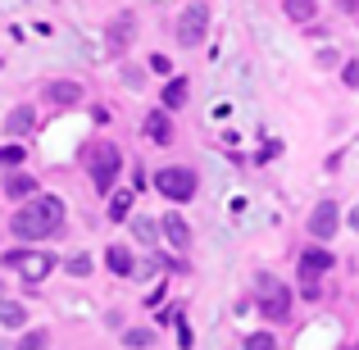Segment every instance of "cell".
<instances>
[{
	"mask_svg": "<svg viewBox=\"0 0 359 350\" xmlns=\"http://www.w3.org/2000/svg\"><path fill=\"white\" fill-rule=\"evenodd\" d=\"M64 228V201L60 196H27V205L9 219V232L23 241H46Z\"/></svg>",
	"mask_w": 359,
	"mask_h": 350,
	"instance_id": "6da1fadb",
	"label": "cell"
},
{
	"mask_svg": "<svg viewBox=\"0 0 359 350\" xmlns=\"http://www.w3.org/2000/svg\"><path fill=\"white\" fill-rule=\"evenodd\" d=\"M255 291H259V314L269 318V323H287L291 318V291L282 287L273 273H259V278H255Z\"/></svg>",
	"mask_w": 359,
	"mask_h": 350,
	"instance_id": "7a4b0ae2",
	"label": "cell"
},
{
	"mask_svg": "<svg viewBox=\"0 0 359 350\" xmlns=\"http://www.w3.org/2000/svg\"><path fill=\"white\" fill-rule=\"evenodd\" d=\"M205 32H210V5L205 0H191V5L177 14V23H173V36H177V46H201L205 41Z\"/></svg>",
	"mask_w": 359,
	"mask_h": 350,
	"instance_id": "3957f363",
	"label": "cell"
},
{
	"mask_svg": "<svg viewBox=\"0 0 359 350\" xmlns=\"http://www.w3.org/2000/svg\"><path fill=\"white\" fill-rule=\"evenodd\" d=\"M118 146L114 141H100V146H91V155H87V168H91V182H96V191H109L114 187V177H118Z\"/></svg>",
	"mask_w": 359,
	"mask_h": 350,
	"instance_id": "277c9868",
	"label": "cell"
},
{
	"mask_svg": "<svg viewBox=\"0 0 359 350\" xmlns=\"http://www.w3.org/2000/svg\"><path fill=\"white\" fill-rule=\"evenodd\" d=\"M155 191L164 196V201H191L196 196V173L191 168H182V164H173V168H159L155 173Z\"/></svg>",
	"mask_w": 359,
	"mask_h": 350,
	"instance_id": "5b68a950",
	"label": "cell"
},
{
	"mask_svg": "<svg viewBox=\"0 0 359 350\" xmlns=\"http://www.w3.org/2000/svg\"><path fill=\"white\" fill-rule=\"evenodd\" d=\"M5 264L23 273V282H41L55 273V255H46V250H9Z\"/></svg>",
	"mask_w": 359,
	"mask_h": 350,
	"instance_id": "8992f818",
	"label": "cell"
},
{
	"mask_svg": "<svg viewBox=\"0 0 359 350\" xmlns=\"http://www.w3.org/2000/svg\"><path fill=\"white\" fill-rule=\"evenodd\" d=\"M132 36H137V14H118L114 23L105 27V41H109V55H123L132 46Z\"/></svg>",
	"mask_w": 359,
	"mask_h": 350,
	"instance_id": "52a82bcc",
	"label": "cell"
},
{
	"mask_svg": "<svg viewBox=\"0 0 359 350\" xmlns=\"http://www.w3.org/2000/svg\"><path fill=\"white\" fill-rule=\"evenodd\" d=\"M337 219H341V214H337V201H318L314 214H309V232H314L318 241H327V236L337 232Z\"/></svg>",
	"mask_w": 359,
	"mask_h": 350,
	"instance_id": "ba28073f",
	"label": "cell"
},
{
	"mask_svg": "<svg viewBox=\"0 0 359 350\" xmlns=\"http://www.w3.org/2000/svg\"><path fill=\"white\" fill-rule=\"evenodd\" d=\"M159 236H164L173 250H187V245H191V228H187L182 214H164V219H159Z\"/></svg>",
	"mask_w": 359,
	"mask_h": 350,
	"instance_id": "9c48e42d",
	"label": "cell"
},
{
	"mask_svg": "<svg viewBox=\"0 0 359 350\" xmlns=\"http://www.w3.org/2000/svg\"><path fill=\"white\" fill-rule=\"evenodd\" d=\"M332 269V255L323 250V245H309L305 255H300V278H318V273Z\"/></svg>",
	"mask_w": 359,
	"mask_h": 350,
	"instance_id": "30bf717a",
	"label": "cell"
},
{
	"mask_svg": "<svg viewBox=\"0 0 359 350\" xmlns=\"http://www.w3.org/2000/svg\"><path fill=\"white\" fill-rule=\"evenodd\" d=\"M146 137L155 141V146H168V141H173V119H168V109H155V114L146 119Z\"/></svg>",
	"mask_w": 359,
	"mask_h": 350,
	"instance_id": "8fae6325",
	"label": "cell"
},
{
	"mask_svg": "<svg viewBox=\"0 0 359 350\" xmlns=\"http://www.w3.org/2000/svg\"><path fill=\"white\" fill-rule=\"evenodd\" d=\"M32 128H36L32 105H14V109H9V119H5V132H9V137H27Z\"/></svg>",
	"mask_w": 359,
	"mask_h": 350,
	"instance_id": "7c38bea8",
	"label": "cell"
},
{
	"mask_svg": "<svg viewBox=\"0 0 359 350\" xmlns=\"http://www.w3.org/2000/svg\"><path fill=\"white\" fill-rule=\"evenodd\" d=\"M5 196H9V201H27V196H36V177L32 173H9L5 177Z\"/></svg>",
	"mask_w": 359,
	"mask_h": 350,
	"instance_id": "4fadbf2b",
	"label": "cell"
},
{
	"mask_svg": "<svg viewBox=\"0 0 359 350\" xmlns=\"http://www.w3.org/2000/svg\"><path fill=\"white\" fill-rule=\"evenodd\" d=\"M46 96H50V105H64V109H69V105H78V100H82V87H78V82H50V87H46Z\"/></svg>",
	"mask_w": 359,
	"mask_h": 350,
	"instance_id": "5bb4252c",
	"label": "cell"
},
{
	"mask_svg": "<svg viewBox=\"0 0 359 350\" xmlns=\"http://www.w3.org/2000/svg\"><path fill=\"white\" fill-rule=\"evenodd\" d=\"M105 264H109V273H118V278H132V250L128 245H109Z\"/></svg>",
	"mask_w": 359,
	"mask_h": 350,
	"instance_id": "9a60e30c",
	"label": "cell"
},
{
	"mask_svg": "<svg viewBox=\"0 0 359 350\" xmlns=\"http://www.w3.org/2000/svg\"><path fill=\"white\" fill-rule=\"evenodd\" d=\"M0 323H5V328H27V309L18 305V300L0 296Z\"/></svg>",
	"mask_w": 359,
	"mask_h": 350,
	"instance_id": "2e32d148",
	"label": "cell"
},
{
	"mask_svg": "<svg viewBox=\"0 0 359 350\" xmlns=\"http://www.w3.org/2000/svg\"><path fill=\"white\" fill-rule=\"evenodd\" d=\"M282 9H287V18H296V23H309V18L318 14L314 0H282Z\"/></svg>",
	"mask_w": 359,
	"mask_h": 350,
	"instance_id": "e0dca14e",
	"label": "cell"
},
{
	"mask_svg": "<svg viewBox=\"0 0 359 350\" xmlns=\"http://www.w3.org/2000/svg\"><path fill=\"white\" fill-rule=\"evenodd\" d=\"M187 105V78H173L164 87V109H182Z\"/></svg>",
	"mask_w": 359,
	"mask_h": 350,
	"instance_id": "ac0fdd59",
	"label": "cell"
},
{
	"mask_svg": "<svg viewBox=\"0 0 359 350\" xmlns=\"http://www.w3.org/2000/svg\"><path fill=\"white\" fill-rule=\"evenodd\" d=\"M132 236H137L141 245H155L159 241V223L155 219H132Z\"/></svg>",
	"mask_w": 359,
	"mask_h": 350,
	"instance_id": "d6986e66",
	"label": "cell"
},
{
	"mask_svg": "<svg viewBox=\"0 0 359 350\" xmlns=\"http://www.w3.org/2000/svg\"><path fill=\"white\" fill-rule=\"evenodd\" d=\"M150 342H155L150 328H128V332H123V346H132V350H146Z\"/></svg>",
	"mask_w": 359,
	"mask_h": 350,
	"instance_id": "ffe728a7",
	"label": "cell"
},
{
	"mask_svg": "<svg viewBox=\"0 0 359 350\" xmlns=\"http://www.w3.org/2000/svg\"><path fill=\"white\" fill-rule=\"evenodd\" d=\"M132 201H137V191H118L114 201H109V219H128V214H132Z\"/></svg>",
	"mask_w": 359,
	"mask_h": 350,
	"instance_id": "44dd1931",
	"label": "cell"
},
{
	"mask_svg": "<svg viewBox=\"0 0 359 350\" xmlns=\"http://www.w3.org/2000/svg\"><path fill=\"white\" fill-rule=\"evenodd\" d=\"M46 342H50V337H46L41 328H32V332H23V337L14 342V350H46Z\"/></svg>",
	"mask_w": 359,
	"mask_h": 350,
	"instance_id": "7402d4cb",
	"label": "cell"
},
{
	"mask_svg": "<svg viewBox=\"0 0 359 350\" xmlns=\"http://www.w3.org/2000/svg\"><path fill=\"white\" fill-rule=\"evenodd\" d=\"M245 350H278V342H273V332H250L245 337Z\"/></svg>",
	"mask_w": 359,
	"mask_h": 350,
	"instance_id": "603a6c76",
	"label": "cell"
},
{
	"mask_svg": "<svg viewBox=\"0 0 359 350\" xmlns=\"http://www.w3.org/2000/svg\"><path fill=\"white\" fill-rule=\"evenodd\" d=\"M23 159H27L23 146H5L0 150V168H14V164H23Z\"/></svg>",
	"mask_w": 359,
	"mask_h": 350,
	"instance_id": "cb8c5ba5",
	"label": "cell"
},
{
	"mask_svg": "<svg viewBox=\"0 0 359 350\" xmlns=\"http://www.w3.org/2000/svg\"><path fill=\"white\" fill-rule=\"evenodd\" d=\"M64 269H69L73 278H87V273H91V260H87V255H73V260L64 264Z\"/></svg>",
	"mask_w": 359,
	"mask_h": 350,
	"instance_id": "d4e9b609",
	"label": "cell"
},
{
	"mask_svg": "<svg viewBox=\"0 0 359 350\" xmlns=\"http://www.w3.org/2000/svg\"><path fill=\"white\" fill-rule=\"evenodd\" d=\"M341 78H346V87H359V60L346 64V69H341Z\"/></svg>",
	"mask_w": 359,
	"mask_h": 350,
	"instance_id": "484cf974",
	"label": "cell"
},
{
	"mask_svg": "<svg viewBox=\"0 0 359 350\" xmlns=\"http://www.w3.org/2000/svg\"><path fill=\"white\" fill-rule=\"evenodd\" d=\"M300 291H305V300H318V278H300Z\"/></svg>",
	"mask_w": 359,
	"mask_h": 350,
	"instance_id": "4316f807",
	"label": "cell"
},
{
	"mask_svg": "<svg viewBox=\"0 0 359 350\" xmlns=\"http://www.w3.org/2000/svg\"><path fill=\"white\" fill-rule=\"evenodd\" d=\"M150 69H155V73H168V55H150Z\"/></svg>",
	"mask_w": 359,
	"mask_h": 350,
	"instance_id": "83f0119b",
	"label": "cell"
},
{
	"mask_svg": "<svg viewBox=\"0 0 359 350\" xmlns=\"http://www.w3.org/2000/svg\"><path fill=\"white\" fill-rule=\"evenodd\" d=\"M351 228L359 232V205H355V210H351Z\"/></svg>",
	"mask_w": 359,
	"mask_h": 350,
	"instance_id": "f1b7e54d",
	"label": "cell"
},
{
	"mask_svg": "<svg viewBox=\"0 0 359 350\" xmlns=\"http://www.w3.org/2000/svg\"><path fill=\"white\" fill-rule=\"evenodd\" d=\"M0 296H5V282H0Z\"/></svg>",
	"mask_w": 359,
	"mask_h": 350,
	"instance_id": "f546056e",
	"label": "cell"
},
{
	"mask_svg": "<svg viewBox=\"0 0 359 350\" xmlns=\"http://www.w3.org/2000/svg\"><path fill=\"white\" fill-rule=\"evenodd\" d=\"M355 150H359V137H355Z\"/></svg>",
	"mask_w": 359,
	"mask_h": 350,
	"instance_id": "4dcf8cb0",
	"label": "cell"
},
{
	"mask_svg": "<svg viewBox=\"0 0 359 350\" xmlns=\"http://www.w3.org/2000/svg\"><path fill=\"white\" fill-rule=\"evenodd\" d=\"M0 350H9V346H0Z\"/></svg>",
	"mask_w": 359,
	"mask_h": 350,
	"instance_id": "1f68e13d",
	"label": "cell"
},
{
	"mask_svg": "<svg viewBox=\"0 0 359 350\" xmlns=\"http://www.w3.org/2000/svg\"><path fill=\"white\" fill-rule=\"evenodd\" d=\"M355 350H359V346H355Z\"/></svg>",
	"mask_w": 359,
	"mask_h": 350,
	"instance_id": "d6a6232c",
	"label": "cell"
}]
</instances>
